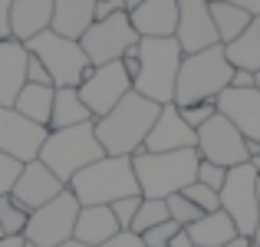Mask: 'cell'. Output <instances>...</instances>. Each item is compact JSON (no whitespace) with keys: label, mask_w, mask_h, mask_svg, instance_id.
Listing matches in <instances>:
<instances>
[{"label":"cell","mask_w":260,"mask_h":247,"mask_svg":"<svg viewBox=\"0 0 260 247\" xmlns=\"http://www.w3.org/2000/svg\"><path fill=\"white\" fill-rule=\"evenodd\" d=\"M168 247H194V244H191V237H188V231H178V234L172 237V244H168Z\"/></svg>","instance_id":"44"},{"label":"cell","mask_w":260,"mask_h":247,"mask_svg":"<svg viewBox=\"0 0 260 247\" xmlns=\"http://www.w3.org/2000/svg\"><path fill=\"white\" fill-rule=\"evenodd\" d=\"M122 10H125L122 0H95V20H106L112 13H122Z\"/></svg>","instance_id":"39"},{"label":"cell","mask_w":260,"mask_h":247,"mask_svg":"<svg viewBox=\"0 0 260 247\" xmlns=\"http://www.w3.org/2000/svg\"><path fill=\"white\" fill-rule=\"evenodd\" d=\"M181 231V224H175V221H165V224H158V228H152V231H145L142 234V241H145V247H168L172 244V237Z\"/></svg>","instance_id":"36"},{"label":"cell","mask_w":260,"mask_h":247,"mask_svg":"<svg viewBox=\"0 0 260 247\" xmlns=\"http://www.w3.org/2000/svg\"><path fill=\"white\" fill-rule=\"evenodd\" d=\"M53 20V0H13L10 7V40L26 43L50 30Z\"/></svg>","instance_id":"20"},{"label":"cell","mask_w":260,"mask_h":247,"mask_svg":"<svg viewBox=\"0 0 260 247\" xmlns=\"http://www.w3.org/2000/svg\"><path fill=\"white\" fill-rule=\"evenodd\" d=\"M20 171H23V162H17L13 155L0 152V195H10V191H13Z\"/></svg>","instance_id":"34"},{"label":"cell","mask_w":260,"mask_h":247,"mask_svg":"<svg viewBox=\"0 0 260 247\" xmlns=\"http://www.w3.org/2000/svg\"><path fill=\"white\" fill-rule=\"evenodd\" d=\"M10 7L13 0H0V40H10Z\"/></svg>","instance_id":"41"},{"label":"cell","mask_w":260,"mask_h":247,"mask_svg":"<svg viewBox=\"0 0 260 247\" xmlns=\"http://www.w3.org/2000/svg\"><path fill=\"white\" fill-rule=\"evenodd\" d=\"M122 66H125V73L128 76H139V43L132 46V50H125V56H122Z\"/></svg>","instance_id":"42"},{"label":"cell","mask_w":260,"mask_h":247,"mask_svg":"<svg viewBox=\"0 0 260 247\" xmlns=\"http://www.w3.org/2000/svg\"><path fill=\"white\" fill-rule=\"evenodd\" d=\"M26 82H33V86H53V79H50V73H46V66L40 63L37 56L26 59ZM53 89H56V86H53Z\"/></svg>","instance_id":"37"},{"label":"cell","mask_w":260,"mask_h":247,"mask_svg":"<svg viewBox=\"0 0 260 247\" xmlns=\"http://www.w3.org/2000/svg\"><path fill=\"white\" fill-rule=\"evenodd\" d=\"M178 112H181V119H184V122H188V126L198 132V129H201L208 119H214V115H217V99L194 102V106H184V109H178Z\"/></svg>","instance_id":"32"},{"label":"cell","mask_w":260,"mask_h":247,"mask_svg":"<svg viewBox=\"0 0 260 247\" xmlns=\"http://www.w3.org/2000/svg\"><path fill=\"white\" fill-rule=\"evenodd\" d=\"M211 20H214L217 40H221V46H224V43L241 37L254 17H250L247 10H241V7H234V4H214V0H211Z\"/></svg>","instance_id":"27"},{"label":"cell","mask_w":260,"mask_h":247,"mask_svg":"<svg viewBox=\"0 0 260 247\" xmlns=\"http://www.w3.org/2000/svg\"><path fill=\"white\" fill-rule=\"evenodd\" d=\"M250 247H257V244H254V241H250Z\"/></svg>","instance_id":"54"},{"label":"cell","mask_w":260,"mask_h":247,"mask_svg":"<svg viewBox=\"0 0 260 247\" xmlns=\"http://www.w3.org/2000/svg\"><path fill=\"white\" fill-rule=\"evenodd\" d=\"M181 46L175 37L165 40H139V76L132 79V89L145 99L168 106L175 102V82L181 70Z\"/></svg>","instance_id":"5"},{"label":"cell","mask_w":260,"mask_h":247,"mask_svg":"<svg viewBox=\"0 0 260 247\" xmlns=\"http://www.w3.org/2000/svg\"><path fill=\"white\" fill-rule=\"evenodd\" d=\"M0 237H4V231H0Z\"/></svg>","instance_id":"55"},{"label":"cell","mask_w":260,"mask_h":247,"mask_svg":"<svg viewBox=\"0 0 260 247\" xmlns=\"http://www.w3.org/2000/svg\"><path fill=\"white\" fill-rule=\"evenodd\" d=\"M221 198V211L234 221L241 237H254L260 224V201H257V171L250 162L228 168V181L217 191Z\"/></svg>","instance_id":"8"},{"label":"cell","mask_w":260,"mask_h":247,"mask_svg":"<svg viewBox=\"0 0 260 247\" xmlns=\"http://www.w3.org/2000/svg\"><path fill=\"white\" fill-rule=\"evenodd\" d=\"M198 181L208 184L211 191H221L224 181H228V168H221L214 162H198Z\"/></svg>","instance_id":"35"},{"label":"cell","mask_w":260,"mask_h":247,"mask_svg":"<svg viewBox=\"0 0 260 247\" xmlns=\"http://www.w3.org/2000/svg\"><path fill=\"white\" fill-rule=\"evenodd\" d=\"M128 92H132V76L125 73L122 59L106 63V66H92L89 76L79 82V99L86 102L92 119H102L106 112H112Z\"/></svg>","instance_id":"11"},{"label":"cell","mask_w":260,"mask_h":247,"mask_svg":"<svg viewBox=\"0 0 260 247\" xmlns=\"http://www.w3.org/2000/svg\"><path fill=\"white\" fill-rule=\"evenodd\" d=\"M135 43H139V33L132 30L125 10L112 13V17H106V20H95V23L83 33V40H79L89 66L115 63V59H122L125 50H132Z\"/></svg>","instance_id":"10"},{"label":"cell","mask_w":260,"mask_h":247,"mask_svg":"<svg viewBox=\"0 0 260 247\" xmlns=\"http://www.w3.org/2000/svg\"><path fill=\"white\" fill-rule=\"evenodd\" d=\"M63 191H66V184L37 159V162H26L23 165V171H20L17 184H13V191H10V198L23 211H30V214H33L37 208H43L46 201H53V198L63 195Z\"/></svg>","instance_id":"15"},{"label":"cell","mask_w":260,"mask_h":247,"mask_svg":"<svg viewBox=\"0 0 260 247\" xmlns=\"http://www.w3.org/2000/svg\"><path fill=\"white\" fill-rule=\"evenodd\" d=\"M184 231H188V237H191V244H194V247H224V244L234 241V237H241V234H237V228H234V221H231L224 211L201 214L191 228H184Z\"/></svg>","instance_id":"23"},{"label":"cell","mask_w":260,"mask_h":247,"mask_svg":"<svg viewBox=\"0 0 260 247\" xmlns=\"http://www.w3.org/2000/svg\"><path fill=\"white\" fill-rule=\"evenodd\" d=\"M184 198H188L194 208H201L204 214H214V211H221V198H217V191H211L208 184H201V181H191L188 188L181 191Z\"/></svg>","instance_id":"31"},{"label":"cell","mask_w":260,"mask_h":247,"mask_svg":"<svg viewBox=\"0 0 260 247\" xmlns=\"http://www.w3.org/2000/svg\"><path fill=\"white\" fill-rule=\"evenodd\" d=\"M214 4H234L241 10H247L250 17H260V0H214Z\"/></svg>","instance_id":"43"},{"label":"cell","mask_w":260,"mask_h":247,"mask_svg":"<svg viewBox=\"0 0 260 247\" xmlns=\"http://www.w3.org/2000/svg\"><path fill=\"white\" fill-rule=\"evenodd\" d=\"M23 46H26L30 56H37L40 63L46 66V73H50V79H53L56 89H63V86H76L79 89V82H83L89 76V70H92L89 59H86V53H83V46H79V40H66V37H59V33H53V30L26 40Z\"/></svg>","instance_id":"7"},{"label":"cell","mask_w":260,"mask_h":247,"mask_svg":"<svg viewBox=\"0 0 260 247\" xmlns=\"http://www.w3.org/2000/svg\"><path fill=\"white\" fill-rule=\"evenodd\" d=\"M217 112L247 142H260V89H224L217 96Z\"/></svg>","instance_id":"16"},{"label":"cell","mask_w":260,"mask_h":247,"mask_svg":"<svg viewBox=\"0 0 260 247\" xmlns=\"http://www.w3.org/2000/svg\"><path fill=\"white\" fill-rule=\"evenodd\" d=\"M83 122H95V119H92V112L86 109V102L79 99V89L76 86L56 89V96H53V115H50V132L83 126Z\"/></svg>","instance_id":"24"},{"label":"cell","mask_w":260,"mask_h":247,"mask_svg":"<svg viewBox=\"0 0 260 247\" xmlns=\"http://www.w3.org/2000/svg\"><path fill=\"white\" fill-rule=\"evenodd\" d=\"M165 204H168V218H172L175 224H181V228H191V224L198 221V218L204 214L201 208H194V204L188 201V198L178 191V195H172V198H165Z\"/></svg>","instance_id":"30"},{"label":"cell","mask_w":260,"mask_h":247,"mask_svg":"<svg viewBox=\"0 0 260 247\" xmlns=\"http://www.w3.org/2000/svg\"><path fill=\"white\" fill-rule=\"evenodd\" d=\"M198 155H201V162H214V165H221V168H234V165L250 162L247 139H244L221 112L198 129Z\"/></svg>","instance_id":"12"},{"label":"cell","mask_w":260,"mask_h":247,"mask_svg":"<svg viewBox=\"0 0 260 247\" xmlns=\"http://www.w3.org/2000/svg\"><path fill=\"white\" fill-rule=\"evenodd\" d=\"M99 247H145V241H142V234H132V231H119L115 237H109L106 244Z\"/></svg>","instance_id":"38"},{"label":"cell","mask_w":260,"mask_h":247,"mask_svg":"<svg viewBox=\"0 0 260 247\" xmlns=\"http://www.w3.org/2000/svg\"><path fill=\"white\" fill-rule=\"evenodd\" d=\"M50 129L23 119L17 109H0V152L13 155L17 162H37Z\"/></svg>","instance_id":"14"},{"label":"cell","mask_w":260,"mask_h":247,"mask_svg":"<svg viewBox=\"0 0 260 247\" xmlns=\"http://www.w3.org/2000/svg\"><path fill=\"white\" fill-rule=\"evenodd\" d=\"M119 231L122 228H119V221H115V214H112L109 204H89V208H79L73 237H76L79 244L99 247V244H106L109 237H115Z\"/></svg>","instance_id":"22"},{"label":"cell","mask_w":260,"mask_h":247,"mask_svg":"<svg viewBox=\"0 0 260 247\" xmlns=\"http://www.w3.org/2000/svg\"><path fill=\"white\" fill-rule=\"evenodd\" d=\"M122 4H125V13H132L135 7H142V4H145V0H122Z\"/></svg>","instance_id":"47"},{"label":"cell","mask_w":260,"mask_h":247,"mask_svg":"<svg viewBox=\"0 0 260 247\" xmlns=\"http://www.w3.org/2000/svg\"><path fill=\"white\" fill-rule=\"evenodd\" d=\"M181 148H198V132L181 119L175 102H168V106H161L142 152H181Z\"/></svg>","instance_id":"17"},{"label":"cell","mask_w":260,"mask_h":247,"mask_svg":"<svg viewBox=\"0 0 260 247\" xmlns=\"http://www.w3.org/2000/svg\"><path fill=\"white\" fill-rule=\"evenodd\" d=\"M23 237H0V247H23Z\"/></svg>","instance_id":"45"},{"label":"cell","mask_w":260,"mask_h":247,"mask_svg":"<svg viewBox=\"0 0 260 247\" xmlns=\"http://www.w3.org/2000/svg\"><path fill=\"white\" fill-rule=\"evenodd\" d=\"M26 221H30V211H23L10 195H0V231H4V237H23Z\"/></svg>","instance_id":"29"},{"label":"cell","mask_w":260,"mask_h":247,"mask_svg":"<svg viewBox=\"0 0 260 247\" xmlns=\"http://www.w3.org/2000/svg\"><path fill=\"white\" fill-rule=\"evenodd\" d=\"M231 76H234V66L224 56V46L191 53V56L181 59V70H178L175 106L184 109V106H194V102L217 99L231 86Z\"/></svg>","instance_id":"4"},{"label":"cell","mask_w":260,"mask_h":247,"mask_svg":"<svg viewBox=\"0 0 260 247\" xmlns=\"http://www.w3.org/2000/svg\"><path fill=\"white\" fill-rule=\"evenodd\" d=\"M66 188L73 191L79 208H89V204H112V201H119V198L139 195V181H135V168H132V159H128V155H102L99 162H92V165H86L83 171H76Z\"/></svg>","instance_id":"3"},{"label":"cell","mask_w":260,"mask_h":247,"mask_svg":"<svg viewBox=\"0 0 260 247\" xmlns=\"http://www.w3.org/2000/svg\"><path fill=\"white\" fill-rule=\"evenodd\" d=\"M165 221H172V218H168V204L158 201V198H142L139 211H135V221H132L128 231H132V234H145V231L158 228V224H165Z\"/></svg>","instance_id":"28"},{"label":"cell","mask_w":260,"mask_h":247,"mask_svg":"<svg viewBox=\"0 0 260 247\" xmlns=\"http://www.w3.org/2000/svg\"><path fill=\"white\" fill-rule=\"evenodd\" d=\"M224 56L234 70H247L257 76L260 73V17L250 20V26L237 40L224 43Z\"/></svg>","instance_id":"25"},{"label":"cell","mask_w":260,"mask_h":247,"mask_svg":"<svg viewBox=\"0 0 260 247\" xmlns=\"http://www.w3.org/2000/svg\"><path fill=\"white\" fill-rule=\"evenodd\" d=\"M102 155L106 152H102L99 139H95L92 122H83V126H73V129H56V132L46 135L43 148H40V162L63 184H70L76 171L99 162Z\"/></svg>","instance_id":"6"},{"label":"cell","mask_w":260,"mask_h":247,"mask_svg":"<svg viewBox=\"0 0 260 247\" xmlns=\"http://www.w3.org/2000/svg\"><path fill=\"white\" fill-rule=\"evenodd\" d=\"M257 86V76L247 70H234V76H231V89H254Z\"/></svg>","instance_id":"40"},{"label":"cell","mask_w":260,"mask_h":247,"mask_svg":"<svg viewBox=\"0 0 260 247\" xmlns=\"http://www.w3.org/2000/svg\"><path fill=\"white\" fill-rule=\"evenodd\" d=\"M95 23V0H53L50 30L66 40H83V33Z\"/></svg>","instance_id":"21"},{"label":"cell","mask_w":260,"mask_h":247,"mask_svg":"<svg viewBox=\"0 0 260 247\" xmlns=\"http://www.w3.org/2000/svg\"><path fill=\"white\" fill-rule=\"evenodd\" d=\"M26 53L17 40H0V109H13L20 89L26 86Z\"/></svg>","instance_id":"19"},{"label":"cell","mask_w":260,"mask_h":247,"mask_svg":"<svg viewBox=\"0 0 260 247\" xmlns=\"http://www.w3.org/2000/svg\"><path fill=\"white\" fill-rule=\"evenodd\" d=\"M53 96H56V89H53V86H33V82H26V86L20 89V96H17V102H13V109H17L23 119H30V122H37V126L50 129Z\"/></svg>","instance_id":"26"},{"label":"cell","mask_w":260,"mask_h":247,"mask_svg":"<svg viewBox=\"0 0 260 247\" xmlns=\"http://www.w3.org/2000/svg\"><path fill=\"white\" fill-rule=\"evenodd\" d=\"M224 247H250V237H234V241L224 244Z\"/></svg>","instance_id":"46"},{"label":"cell","mask_w":260,"mask_h":247,"mask_svg":"<svg viewBox=\"0 0 260 247\" xmlns=\"http://www.w3.org/2000/svg\"><path fill=\"white\" fill-rule=\"evenodd\" d=\"M257 89H260V73H257Z\"/></svg>","instance_id":"52"},{"label":"cell","mask_w":260,"mask_h":247,"mask_svg":"<svg viewBox=\"0 0 260 247\" xmlns=\"http://www.w3.org/2000/svg\"><path fill=\"white\" fill-rule=\"evenodd\" d=\"M158 112H161L158 102L145 99V96H139L132 89L112 112H106L102 119L92 122L102 152L106 155H128V159H132L135 152H142V145H145Z\"/></svg>","instance_id":"1"},{"label":"cell","mask_w":260,"mask_h":247,"mask_svg":"<svg viewBox=\"0 0 260 247\" xmlns=\"http://www.w3.org/2000/svg\"><path fill=\"white\" fill-rule=\"evenodd\" d=\"M250 165H254V171H257V178H260V155H254V159H250Z\"/></svg>","instance_id":"49"},{"label":"cell","mask_w":260,"mask_h":247,"mask_svg":"<svg viewBox=\"0 0 260 247\" xmlns=\"http://www.w3.org/2000/svg\"><path fill=\"white\" fill-rule=\"evenodd\" d=\"M23 247H37V244H23Z\"/></svg>","instance_id":"53"},{"label":"cell","mask_w":260,"mask_h":247,"mask_svg":"<svg viewBox=\"0 0 260 247\" xmlns=\"http://www.w3.org/2000/svg\"><path fill=\"white\" fill-rule=\"evenodd\" d=\"M59 247H89V244H79L76 237H73V241H66V244H59Z\"/></svg>","instance_id":"48"},{"label":"cell","mask_w":260,"mask_h":247,"mask_svg":"<svg viewBox=\"0 0 260 247\" xmlns=\"http://www.w3.org/2000/svg\"><path fill=\"white\" fill-rule=\"evenodd\" d=\"M250 241H254V244L260 247V224H257V231H254V237H250Z\"/></svg>","instance_id":"50"},{"label":"cell","mask_w":260,"mask_h":247,"mask_svg":"<svg viewBox=\"0 0 260 247\" xmlns=\"http://www.w3.org/2000/svg\"><path fill=\"white\" fill-rule=\"evenodd\" d=\"M175 40H178V46H181L184 56L211 50V46H221L217 30H214V20H211V0H178Z\"/></svg>","instance_id":"13"},{"label":"cell","mask_w":260,"mask_h":247,"mask_svg":"<svg viewBox=\"0 0 260 247\" xmlns=\"http://www.w3.org/2000/svg\"><path fill=\"white\" fill-rule=\"evenodd\" d=\"M76 218H79V201L73 198V191L66 188L63 195H56L53 201H46L43 208H37L30 214L23 241L37 244V247H59V244L73 241Z\"/></svg>","instance_id":"9"},{"label":"cell","mask_w":260,"mask_h":247,"mask_svg":"<svg viewBox=\"0 0 260 247\" xmlns=\"http://www.w3.org/2000/svg\"><path fill=\"white\" fill-rule=\"evenodd\" d=\"M139 204H142V195H132V198H119V201H112V204H109L122 231H128V228H132V221H135V211H139Z\"/></svg>","instance_id":"33"},{"label":"cell","mask_w":260,"mask_h":247,"mask_svg":"<svg viewBox=\"0 0 260 247\" xmlns=\"http://www.w3.org/2000/svg\"><path fill=\"white\" fill-rule=\"evenodd\" d=\"M257 201H260V178H257Z\"/></svg>","instance_id":"51"},{"label":"cell","mask_w":260,"mask_h":247,"mask_svg":"<svg viewBox=\"0 0 260 247\" xmlns=\"http://www.w3.org/2000/svg\"><path fill=\"white\" fill-rule=\"evenodd\" d=\"M128 23L139 40H165L175 37L178 26V0H145L128 13Z\"/></svg>","instance_id":"18"},{"label":"cell","mask_w":260,"mask_h":247,"mask_svg":"<svg viewBox=\"0 0 260 247\" xmlns=\"http://www.w3.org/2000/svg\"><path fill=\"white\" fill-rule=\"evenodd\" d=\"M198 148H181V152H135L132 168L139 181L142 198H165L184 191L191 181H198Z\"/></svg>","instance_id":"2"}]
</instances>
